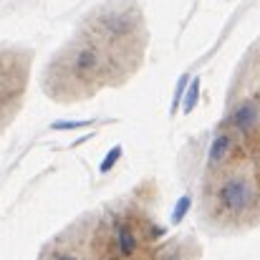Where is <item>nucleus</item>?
<instances>
[{"instance_id": "1", "label": "nucleus", "mask_w": 260, "mask_h": 260, "mask_svg": "<svg viewBox=\"0 0 260 260\" xmlns=\"http://www.w3.org/2000/svg\"><path fill=\"white\" fill-rule=\"evenodd\" d=\"M253 197H255V189H253V184L245 177H230L217 189V205L225 212H233V215L245 212L253 205Z\"/></svg>"}, {"instance_id": "2", "label": "nucleus", "mask_w": 260, "mask_h": 260, "mask_svg": "<svg viewBox=\"0 0 260 260\" xmlns=\"http://www.w3.org/2000/svg\"><path fill=\"white\" fill-rule=\"evenodd\" d=\"M260 111L255 101H243L233 114H230V124L240 132V134H253V129L258 126Z\"/></svg>"}, {"instance_id": "3", "label": "nucleus", "mask_w": 260, "mask_h": 260, "mask_svg": "<svg viewBox=\"0 0 260 260\" xmlns=\"http://www.w3.org/2000/svg\"><path fill=\"white\" fill-rule=\"evenodd\" d=\"M99 66H101V56H99V51L93 46H84V48L76 51L74 69H76L79 76H91L93 71H99Z\"/></svg>"}, {"instance_id": "4", "label": "nucleus", "mask_w": 260, "mask_h": 260, "mask_svg": "<svg viewBox=\"0 0 260 260\" xmlns=\"http://www.w3.org/2000/svg\"><path fill=\"white\" fill-rule=\"evenodd\" d=\"M116 245H119V253L121 258H134L137 255V248H139V240H137V233L132 225H116Z\"/></svg>"}, {"instance_id": "5", "label": "nucleus", "mask_w": 260, "mask_h": 260, "mask_svg": "<svg viewBox=\"0 0 260 260\" xmlns=\"http://www.w3.org/2000/svg\"><path fill=\"white\" fill-rule=\"evenodd\" d=\"M104 30L111 33L114 38L129 36L132 33V15L129 13H106L104 15Z\"/></svg>"}, {"instance_id": "6", "label": "nucleus", "mask_w": 260, "mask_h": 260, "mask_svg": "<svg viewBox=\"0 0 260 260\" xmlns=\"http://www.w3.org/2000/svg\"><path fill=\"white\" fill-rule=\"evenodd\" d=\"M233 147H235L233 137H230V134H225V132H220V134L212 139V144H210L207 162H210V165H220V162H225V159H228V154L233 152Z\"/></svg>"}, {"instance_id": "7", "label": "nucleus", "mask_w": 260, "mask_h": 260, "mask_svg": "<svg viewBox=\"0 0 260 260\" xmlns=\"http://www.w3.org/2000/svg\"><path fill=\"white\" fill-rule=\"evenodd\" d=\"M197 101H200V79H189L187 91H184V99H182V111L184 114H192L197 109Z\"/></svg>"}, {"instance_id": "8", "label": "nucleus", "mask_w": 260, "mask_h": 260, "mask_svg": "<svg viewBox=\"0 0 260 260\" xmlns=\"http://www.w3.org/2000/svg\"><path fill=\"white\" fill-rule=\"evenodd\" d=\"M192 210V197L189 194H182L177 202H174V210H172V225H179L184 217H187V212Z\"/></svg>"}, {"instance_id": "9", "label": "nucleus", "mask_w": 260, "mask_h": 260, "mask_svg": "<svg viewBox=\"0 0 260 260\" xmlns=\"http://www.w3.org/2000/svg\"><path fill=\"white\" fill-rule=\"evenodd\" d=\"M121 152H124V149H121V144H114V147L106 152V157L101 159V165H99V172H101V174L111 172V170L116 167V162L121 159Z\"/></svg>"}, {"instance_id": "10", "label": "nucleus", "mask_w": 260, "mask_h": 260, "mask_svg": "<svg viewBox=\"0 0 260 260\" xmlns=\"http://www.w3.org/2000/svg\"><path fill=\"white\" fill-rule=\"evenodd\" d=\"M187 84H189V76H182L177 81V91H174V99H172V114L182 106V99H184V91H187Z\"/></svg>"}, {"instance_id": "11", "label": "nucleus", "mask_w": 260, "mask_h": 260, "mask_svg": "<svg viewBox=\"0 0 260 260\" xmlns=\"http://www.w3.org/2000/svg\"><path fill=\"white\" fill-rule=\"evenodd\" d=\"M84 126H91V121H53V124H51L53 132H63V129H84Z\"/></svg>"}, {"instance_id": "12", "label": "nucleus", "mask_w": 260, "mask_h": 260, "mask_svg": "<svg viewBox=\"0 0 260 260\" xmlns=\"http://www.w3.org/2000/svg\"><path fill=\"white\" fill-rule=\"evenodd\" d=\"M51 260H79L76 253H69V250H61V253H56Z\"/></svg>"}, {"instance_id": "13", "label": "nucleus", "mask_w": 260, "mask_h": 260, "mask_svg": "<svg viewBox=\"0 0 260 260\" xmlns=\"http://www.w3.org/2000/svg\"><path fill=\"white\" fill-rule=\"evenodd\" d=\"M162 235H165L162 228H152V230H149V238H152V240H157V238H162Z\"/></svg>"}, {"instance_id": "14", "label": "nucleus", "mask_w": 260, "mask_h": 260, "mask_svg": "<svg viewBox=\"0 0 260 260\" xmlns=\"http://www.w3.org/2000/svg\"><path fill=\"white\" fill-rule=\"evenodd\" d=\"M159 260H179V253H172V250H167V253H165V255H162Z\"/></svg>"}, {"instance_id": "15", "label": "nucleus", "mask_w": 260, "mask_h": 260, "mask_svg": "<svg viewBox=\"0 0 260 260\" xmlns=\"http://www.w3.org/2000/svg\"><path fill=\"white\" fill-rule=\"evenodd\" d=\"M0 129H3V111H0Z\"/></svg>"}]
</instances>
